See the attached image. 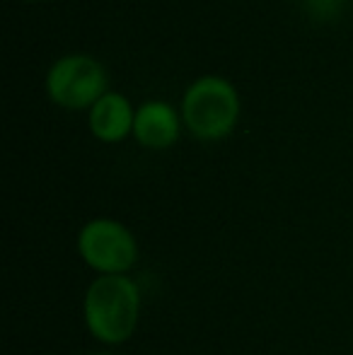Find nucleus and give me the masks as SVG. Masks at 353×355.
Returning a JSON list of instances; mask_svg holds the SVG:
<instances>
[{
	"instance_id": "1",
	"label": "nucleus",
	"mask_w": 353,
	"mask_h": 355,
	"mask_svg": "<svg viewBox=\"0 0 353 355\" xmlns=\"http://www.w3.org/2000/svg\"><path fill=\"white\" fill-rule=\"evenodd\" d=\"M87 331L107 346L126 343L141 319V290L128 276H97L83 302Z\"/></svg>"
},
{
	"instance_id": "2",
	"label": "nucleus",
	"mask_w": 353,
	"mask_h": 355,
	"mask_svg": "<svg viewBox=\"0 0 353 355\" xmlns=\"http://www.w3.org/2000/svg\"><path fill=\"white\" fill-rule=\"evenodd\" d=\"M240 94L230 80L203 75L182 97V121L198 141H223L240 121Z\"/></svg>"
},
{
	"instance_id": "3",
	"label": "nucleus",
	"mask_w": 353,
	"mask_h": 355,
	"mask_svg": "<svg viewBox=\"0 0 353 355\" xmlns=\"http://www.w3.org/2000/svg\"><path fill=\"white\" fill-rule=\"evenodd\" d=\"M78 254L99 276H126L138 263V242L119 220L94 218L78 234Z\"/></svg>"
},
{
	"instance_id": "4",
	"label": "nucleus",
	"mask_w": 353,
	"mask_h": 355,
	"mask_svg": "<svg viewBox=\"0 0 353 355\" xmlns=\"http://www.w3.org/2000/svg\"><path fill=\"white\" fill-rule=\"evenodd\" d=\"M104 66L87 53H66L46 73V94L63 109H92L107 89Z\"/></svg>"
},
{
	"instance_id": "5",
	"label": "nucleus",
	"mask_w": 353,
	"mask_h": 355,
	"mask_svg": "<svg viewBox=\"0 0 353 355\" xmlns=\"http://www.w3.org/2000/svg\"><path fill=\"white\" fill-rule=\"evenodd\" d=\"M133 136L148 150H167L179 141V114L162 99H150L136 109Z\"/></svg>"
},
{
	"instance_id": "6",
	"label": "nucleus",
	"mask_w": 353,
	"mask_h": 355,
	"mask_svg": "<svg viewBox=\"0 0 353 355\" xmlns=\"http://www.w3.org/2000/svg\"><path fill=\"white\" fill-rule=\"evenodd\" d=\"M89 131L102 143H121L123 138L133 136L136 109L131 107L123 94L107 92L92 109H89Z\"/></svg>"
},
{
	"instance_id": "7",
	"label": "nucleus",
	"mask_w": 353,
	"mask_h": 355,
	"mask_svg": "<svg viewBox=\"0 0 353 355\" xmlns=\"http://www.w3.org/2000/svg\"><path fill=\"white\" fill-rule=\"evenodd\" d=\"M307 15L317 22H329V19L339 17L344 10L346 0H302Z\"/></svg>"
},
{
	"instance_id": "8",
	"label": "nucleus",
	"mask_w": 353,
	"mask_h": 355,
	"mask_svg": "<svg viewBox=\"0 0 353 355\" xmlns=\"http://www.w3.org/2000/svg\"><path fill=\"white\" fill-rule=\"evenodd\" d=\"M89 355H112V353H89Z\"/></svg>"
},
{
	"instance_id": "9",
	"label": "nucleus",
	"mask_w": 353,
	"mask_h": 355,
	"mask_svg": "<svg viewBox=\"0 0 353 355\" xmlns=\"http://www.w3.org/2000/svg\"><path fill=\"white\" fill-rule=\"evenodd\" d=\"M24 3H37V0H24Z\"/></svg>"
}]
</instances>
